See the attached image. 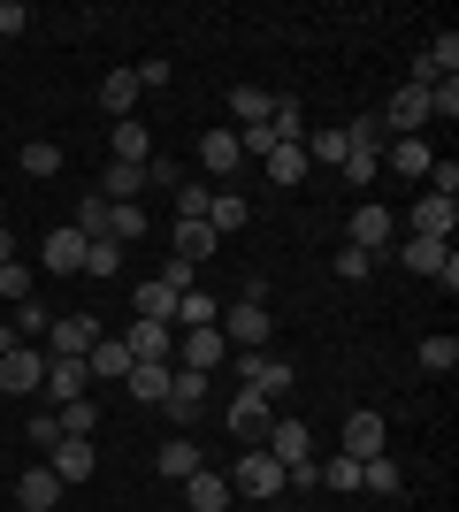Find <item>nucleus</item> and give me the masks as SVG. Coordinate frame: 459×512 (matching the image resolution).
<instances>
[{
    "mask_svg": "<svg viewBox=\"0 0 459 512\" xmlns=\"http://www.w3.org/2000/svg\"><path fill=\"white\" fill-rule=\"evenodd\" d=\"M398 260H406L414 276H429V283H444V291H459V253L444 245V237H406V245H398Z\"/></svg>",
    "mask_w": 459,
    "mask_h": 512,
    "instance_id": "obj_1",
    "label": "nucleus"
},
{
    "mask_svg": "<svg viewBox=\"0 0 459 512\" xmlns=\"http://www.w3.org/2000/svg\"><path fill=\"white\" fill-rule=\"evenodd\" d=\"M230 490L261 497V505H276V497H284V467H276V459L253 444V451H238V467H230Z\"/></svg>",
    "mask_w": 459,
    "mask_h": 512,
    "instance_id": "obj_2",
    "label": "nucleus"
},
{
    "mask_svg": "<svg viewBox=\"0 0 459 512\" xmlns=\"http://www.w3.org/2000/svg\"><path fill=\"white\" fill-rule=\"evenodd\" d=\"M100 337H108V329H100L92 314H62L54 329H46V360H85Z\"/></svg>",
    "mask_w": 459,
    "mask_h": 512,
    "instance_id": "obj_3",
    "label": "nucleus"
},
{
    "mask_svg": "<svg viewBox=\"0 0 459 512\" xmlns=\"http://www.w3.org/2000/svg\"><path fill=\"white\" fill-rule=\"evenodd\" d=\"M222 344H245V352H261L268 344V306L261 299H238V306H222Z\"/></svg>",
    "mask_w": 459,
    "mask_h": 512,
    "instance_id": "obj_4",
    "label": "nucleus"
},
{
    "mask_svg": "<svg viewBox=\"0 0 459 512\" xmlns=\"http://www.w3.org/2000/svg\"><path fill=\"white\" fill-rule=\"evenodd\" d=\"M391 237H398V222H391V207H352V222H345V245H360V253H391Z\"/></svg>",
    "mask_w": 459,
    "mask_h": 512,
    "instance_id": "obj_5",
    "label": "nucleus"
},
{
    "mask_svg": "<svg viewBox=\"0 0 459 512\" xmlns=\"http://www.w3.org/2000/svg\"><path fill=\"white\" fill-rule=\"evenodd\" d=\"M92 467H100V451H92V436H62V444L46 451V474H54V482H92Z\"/></svg>",
    "mask_w": 459,
    "mask_h": 512,
    "instance_id": "obj_6",
    "label": "nucleus"
},
{
    "mask_svg": "<svg viewBox=\"0 0 459 512\" xmlns=\"http://www.w3.org/2000/svg\"><path fill=\"white\" fill-rule=\"evenodd\" d=\"M261 444H268V459L291 474V467H306V459H314V428H306V421H268Z\"/></svg>",
    "mask_w": 459,
    "mask_h": 512,
    "instance_id": "obj_7",
    "label": "nucleus"
},
{
    "mask_svg": "<svg viewBox=\"0 0 459 512\" xmlns=\"http://www.w3.org/2000/svg\"><path fill=\"white\" fill-rule=\"evenodd\" d=\"M375 123H391L398 138H421V123H429V92H421V85H398L391 100H383V115H375Z\"/></svg>",
    "mask_w": 459,
    "mask_h": 512,
    "instance_id": "obj_8",
    "label": "nucleus"
},
{
    "mask_svg": "<svg viewBox=\"0 0 459 512\" xmlns=\"http://www.w3.org/2000/svg\"><path fill=\"white\" fill-rule=\"evenodd\" d=\"M222 360H230L222 329H184V337H176V367H199V375H215Z\"/></svg>",
    "mask_w": 459,
    "mask_h": 512,
    "instance_id": "obj_9",
    "label": "nucleus"
},
{
    "mask_svg": "<svg viewBox=\"0 0 459 512\" xmlns=\"http://www.w3.org/2000/svg\"><path fill=\"white\" fill-rule=\"evenodd\" d=\"M39 383H46V352H39V344H16V352L0 360V390L23 398V390H39Z\"/></svg>",
    "mask_w": 459,
    "mask_h": 512,
    "instance_id": "obj_10",
    "label": "nucleus"
},
{
    "mask_svg": "<svg viewBox=\"0 0 459 512\" xmlns=\"http://www.w3.org/2000/svg\"><path fill=\"white\" fill-rule=\"evenodd\" d=\"M238 375H245V390H261V398H284L291 390V360H276V352H245Z\"/></svg>",
    "mask_w": 459,
    "mask_h": 512,
    "instance_id": "obj_11",
    "label": "nucleus"
},
{
    "mask_svg": "<svg viewBox=\"0 0 459 512\" xmlns=\"http://www.w3.org/2000/svg\"><path fill=\"white\" fill-rule=\"evenodd\" d=\"M276 398H261V390H238V398H230V413H222V421H230V436H245V444H253V436H268V421H276Z\"/></svg>",
    "mask_w": 459,
    "mask_h": 512,
    "instance_id": "obj_12",
    "label": "nucleus"
},
{
    "mask_svg": "<svg viewBox=\"0 0 459 512\" xmlns=\"http://www.w3.org/2000/svg\"><path fill=\"white\" fill-rule=\"evenodd\" d=\"M123 344H131V360H169L176 367V329H169V321H131Z\"/></svg>",
    "mask_w": 459,
    "mask_h": 512,
    "instance_id": "obj_13",
    "label": "nucleus"
},
{
    "mask_svg": "<svg viewBox=\"0 0 459 512\" xmlns=\"http://www.w3.org/2000/svg\"><path fill=\"white\" fill-rule=\"evenodd\" d=\"M39 260H46V276H85V237L77 230H46Z\"/></svg>",
    "mask_w": 459,
    "mask_h": 512,
    "instance_id": "obj_14",
    "label": "nucleus"
},
{
    "mask_svg": "<svg viewBox=\"0 0 459 512\" xmlns=\"http://www.w3.org/2000/svg\"><path fill=\"white\" fill-rule=\"evenodd\" d=\"M85 383H92V375H85V360H46V398H54V406H77V398H85Z\"/></svg>",
    "mask_w": 459,
    "mask_h": 512,
    "instance_id": "obj_15",
    "label": "nucleus"
},
{
    "mask_svg": "<svg viewBox=\"0 0 459 512\" xmlns=\"http://www.w3.org/2000/svg\"><path fill=\"white\" fill-rule=\"evenodd\" d=\"M169 375H176L169 360H131V375H123V383H131L138 406H161V398H169Z\"/></svg>",
    "mask_w": 459,
    "mask_h": 512,
    "instance_id": "obj_16",
    "label": "nucleus"
},
{
    "mask_svg": "<svg viewBox=\"0 0 459 512\" xmlns=\"http://www.w3.org/2000/svg\"><path fill=\"white\" fill-rule=\"evenodd\" d=\"M345 459H383V413H352L345 421Z\"/></svg>",
    "mask_w": 459,
    "mask_h": 512,
    "instance_id": "obj_17",
    "label": "nucleus"
},
{
    "mask_svg": "<svg viewBox=\"0 0 459 512\" xmlns=\"http://www.w3.org/2000/svg\"><path fill=\"white\" fill-rule=\"evenodd\" d=\"M184 497H192V512H230V497H238V490H230V474L199 467V474H184Z\"/></svg>",
    "mask_w": 459,
    "mask_h": 512,
    "instance_id": "obj_18",
    "label": "nucleus"
},
{
    "mask_svg": "<svg viewBox=\"0 0 459 512\" xmlns=\"http://www.w3.org/2000/svg\"><path fill=\"white\" fill-rule=\"evenodd\" d=\"M452 222H459V199H414V237H444L452 245Z\"/></svg>",
    "mask_w": 459,
    "mask_h": 512,
    "instance_id": "obj_19",
    "label": "nucleus"
},
{
    "mask_svg": "<svg viewBox=\"0 0 459 512\" xmlns=\"http://www.w3.org/2000/svg\"><path fill=\"white\" fill-rule=\"evenodd\" d=\"M238 161H245L238 130H207V138H199V169H207V176H230Z\"/></svg>",
    "mask_w": 459,
    "mask_h": 512,
    "instance_id": "obj_20",
    "label": "nucleus"
},
{
    "mask_svg": "<svg viewBox=\"0 0 459 512\" xmlns=\"http://www.w3.org/2000/svg\"><path fill=\"white\" fill-rule=\"evenodd\" d=\"M85 375H100V383H123V375H131V344L123 337H100L85 352Z\"/></svg>",
    "mask_w": 459,
    "mask_h": 512,
    "instance_id": "obj_21",
    "label": "nucleus"
},
{
    "mask_svg": "<svg viewBox=\"0 0 459 512\" xmlns=\"http://www.w3.org/2000/svg\"><path fill=\"white\" fill-rule=\"evenodd\" d=\"M100 107H108L115 123H131V115H138V77H131V69H108V77H100Z\"/></svg>",
    "mask_w": 459,
    "mask_h": 512,
    "instance_id": "obj_22",
    "label": "nucleus"
},
{
    "mask_svg": "<svg viewBox=\"0 0 459 512\" xmlns=\"http://www.w3.org/2000/svg\"><path fill=\"white\" fill-rule=\"evenodd\" d=\"M138 192H146V169H131V161H108V176H100V199H108V207H138Z\"/></svg>",
    "mask_w": 459,
    "mask_h": 512,
    "instance_id": "obj_23",
    "label": "nucleus"
},
{
    "mask_svg": "<svg viewBox=\"0 0 459 512\" xmlns=\"http://www.w3.org/2000/svg\"><path fill=\"white\" fill-rule=\"evenodd\" d=\"M199 222H207L215 237H230V230H245V222H253V207H245L238 192H207V214H199Z\"/></svg>",
    "mask_w": 459,
    "mask_h": 512,
    "instance_id": "obj_24",
    "label": "nucleus"
},
{
    "mask_svg": "<svg viewBox=\"0 0 459 512\" xmlns=\"http://www.w3.org/2000/svg\"><path fill=\"white\" fill-rule=\"evenodd\" d=\"M222 321V306L207 299V291H176V306H169V329H215Z\"/></svg>",
    "mask_w": 459,
    "mask_h": 512,
    "instance_id": "obj_25",
    "label": "nucleus"
},
{
    "mask_svg": "<svg viewBox=\"0 0 459 512\" xmlns=\"http://www.w3.org/2000/svg\"><path fill=\"white\" fill-rule=\"evenodd\" d=\"M16 505H23V512H54V505H62V482H54L46 467L16 474Z\"/></svg>",
    "mask_w": 459,
    "mask_h": 512,
    "instance_id": "obj_26",
    "label": "nucleus"
},
{
    "mask_svg": "<svg viewBox=\"0 0 459 512\" xmlns=\"http://www.w3.org/2000/svg\"><path fill=\"white\" fill-rule=\"evenodd\" d=\"M268 107H276V92H261V85H230V123H238V130H261V123H268Z\"/></svg>",
    "mask_w": 459,
    "mask_h": 512,
    "instance_id": "obj_27",
    "label": "nucleus"
},
{
    "mask_svg": "<svg viewBox=\"0 0 459 512\" xmlns=\"http://www.w3.org/2000/svg\"><path fill=\"white\" fill-rule=\"evenodd\" d=\"M108 161H131V169H146L153 161V138H146V123H115V138H108Z\"/></svg>",
    "mask_w": 459,
    "mask_h": 512,
    "instance_id": "obj_28",
    "label": "nucleus"
},
{
    "mask_svg": "<svg viewBox=\"0 0 459 512\" xmlns=\"http://www.w3.org/2000/svg\"><path fill=\"white\" fill-rule=\"evenodd\" d=\"M261 169H268V184H284V192H291V184H306V153L299 146H268Z\"/></svg>",
    "mask_w": 459,
    "mask_h": 512,
    "instance_id": "obj_29",
    "label": "nucleus"
},
{
    "mask_svg": "<svg viewBox=\"0 0 459 512\" xmlns=\"http://www.w3.org/2000/svg\"><path fill=\"white\" fill-rule=\"evenodd\" d=\"M299 153H306V169H314V161H322V169H337V161H345V130H306L299 138Z\"/></svg>",
    "mask_w": 459,
    "mask_h": 512,
    "instance_id": "obj_30",
    "label": "nucleus"
},
{
    "mask_svg": "<svg viewBox=\"0 0 459 512\" xmlns=\"http://www.w3.org/2000/svg\"><path fill=\"white\" fill-rule=\"evenodd\" d=\"M131 306H138V321H169L176 291H169V283H161V276H146V283H138V291H131Z\"/></svg>",
    "mask_w": 459,
    "mask_h": 512,
    "instance_id": "obj_31",
    "label": "nucleus"
},
{
    "mask_svg": "<svg viewBox=\"0 0 459 512\" xmlns=\"http://www.w3.org/2000/svg\"><path fill=\"white\" fill-rule=\"evenodd\" d=\"M215 245H222V237L207 230L199 214H192V222H176V260H207V253H215Z\"/></svg>",
    "mask_w": 459,
    "mask_h": 512,
    "instance_id": "obj_32",
    "label": "nucleus"
},
{
    "mask_svg": "<svg viewBox=\"0 0 459 512\" xmlns=\"http://www.w3.org/2000/svg\"><path fill=\"white\" fill-rule=\"evenodd\" d=\"M268 130H276V146H299V138H306V107L276 100V107H268Z\"/></svg>",
    "mask_w": 459,
    "mask_h": 512,
    "instance_id": "obj_33",
    "label": "nucleus"
},
{
    "mask_svg": "<svg viewBox=\"0 0 459 512\" xmlns=\"http://www.w3.org/2000/svg\"><path fill=\"white\" fill-rule=\"evenodd\" d=\"M429 161H437V146H429V138H398V146H391V169H398V176H429Z\"/></svg>",
    "mask_w": 459,
    "mask_h": 512,
    "instance_id": "obj_34",
    "label": "nucleus"
},
{
    "mask_svg": "<svg viewBox=\"0 0 459 512\" xmlns=\"http://www.w3.org/2000/svg\"><path fill=\"white\" fill-rule=\"evenodd\" d=\"M161 474H169V482L199 474V444H192V436H169V444H161Z\"/></svg>",
    "mask_w": 459,
    "mask_h": 512,
    "instance_id": "obj_35",
    "label": "nucleus"
},
{
    "mask_svg": "<svg viewBox=\"0 0 459 512\" xmlns=\"http://www.w3.org/2000/svg\"><path fill=\"white\" fill-rule=\"evenodd\" d=\"M108 237L123 245V253H131L138 237H146V207H108Z\"/></svg>",
    "mask_w": 459,
    "mask_h": 512,
    "instance_id": "obj_36",
    "label": "nucleus"
},
{
    "mask_svg": "<svg viewBox=\"0 0 459 512\" xmlns=\"http://www.w3.org/2000/svg\"><path fill=\"white\" fill-rule=\"evenodd\" d=\"M421 367H429V375H452L459 367V337L452 329H444V337H421Z\"/></svg>",
    "mask_w": 459,
    "mask_h": 512,
    "instance_id": "obj_37",
    "label": "nucleus"
},
{
    "mask_svg": "<svg viewBox=\"0 0 459 512\" xmlns=\"http://www.w3.org/2000/svg\"><path fill=\"white\" fill-rule=\"evenodd\" d=\"M85 276H123V245L115 237H92L85 245Z\"/></svg>",
    "mask_w": 459,
    "mask_h": 512,
    "instance_id": "obj_38",
    "label": "nucleus"
},
{
    "mask_svg": "<svg viewBox=\"0 0 459 512\" xmlns=\"http://www.w3.org/2000/svg\"><path fill=\"white\" fill-rule=\"evenodd\" d=\"M16 161H23V176H54V169H62V146H54V138H31Z\"/></svg>",
    "mask_w": 459,
    "mask_h": 512,
    "instance_id": "obj_39",
    "label": "nucleus"
},
{
    "mask_svg": "<svg viewBox=\"0 0 459 512\" xmlns=\"http://www.w3.org/2000/svg\"><path fill=\"white\" fill-rule=\"evenodd\" d=\"M375 169H383V153H345V161H337V176H345L352 192H368V184H375Z\"/></svg>",
    "mask_w": 459,
    "mask_h": 512,
    "instance_id": "obj_40",
    "label": "nucleus"
},
{
    "mask_svg": "<svg viewBox=\"0 0 459 512\" xmlns=\"http://www.w3.org/2000/svg\"><path fill=\"white\" fill-rule=\"evenodd\" d=\"M329 268H337L345 283H360V276H375L383 260H375V253H360V245H337V260H329Z\"/></svg>",
    "mask_w": 459,
    "mask_h": 512,
    "instance_id": "obj_41",
    "label": "nucleus"
},
{
    "mask_svg": "<svg viewBox=\"0 0 459 512\" xmlns=\"http://www.w3.org/2000/svg\"><path fill=\"white\" fill-rule=\"evenodd\" d=\"M360 490H375V497H398V467H391V459H360Z\"/></svg>",
    "mask_w": 459,
    "mask_h": 512,
    "instance_id": "obj_42",
    "label": "nucleus"
},
{
    "mask_svg": "<svg viewBox=\"0 0 459 512\" xmlns=\"http://www.w3.org/2000/svg\"><path fill=\"white\" fill-rule=\"evenodd\" d=\"M345 146L352 153H383V123H375V115H352V123H345Z\"/></svg>",
    "mask_w": 459,
    "mask_h": 512,
    "instance_id": "obj_43",
    "label": "nucleus"
},
{
    "mask_svg": "<svg viewBox=\"0 0 459 512\" xmlns=\"http://www.w3.org/2000/svg\"><path fill=\"white\" fill-rule=\"evenodd\" d=\"M62 413V436H92V428H100V406H92V398H77V406H54Z\"/></svg>",
    "mask_w": 459,
    "mask_h": 512,
    "instance_id": "obj_44",
    "label": "nucleus"
},
{
    "mask_svg": "<svg viewBox=\"0 0 459 512\" xmlns=\"http://www.w3.org/2000/svg\"><path fill=\"white\" fill-rule=\"evenodd\" d=\"M322 482H329L337 497H345V490H360V459H345V451H337V459L322 467Z\"/></svg>",
    "mask_w": 459,
    "mask_h": 512,
    "instance_id": "obj_45",
    "label": "nucleus"
},
{
    "mask_svg": "<svg viewBox=\"0 0 459 512\" xmlns=\"http://www.w3.org/2000/svg\"><path fill=\"white\" fill-rule=\"evenodd\" d=\"M77 237H108V199H85V207H77Z\"/></svg>",
    "mask_w": 459,
    "mask_h": 512,
    "instance_id": "obj_46",
    "label": "nucleus"
},
{
    "mask_svg": "<svg viewBox=\"0 0 459 512\" xmlns=\"http://www.w3.org/2000/svg\"><path fill=\"white\" fill-rule=\"evenodd\" d=\"M39 329H54V314H46L39 299H23V306H16V344H23V337H39Z\"/></svg>",
    "mask_w": 459,
    "mask_h": 512,
    "instance_id": "obj_47",
    "label": "nucleus"
},
{
    "mask_svg": "<svg viewBox=\"0 0 459 512\" xmlns=\"http://www.w3.org/2000/svg\"><path fill=\"white\" fill-rule=\"evenodd\" d=\"M429 115H444V123L459 115V77H437V85H429Z\"/></svg>",
    "mask_w": 459,
    "mask_h": 512,
    "instance_id": "obj_48",
    "label": "nucleus"
},
{
    "mask_svg": "<svg viewBox=\"0 0 459 512\" xmlns=\"http://www.w3.org/2000/svg\"><path fill=\"white\" fill-rule=\"evenodd\" d=\"M0 299H31V268H23V260H8V268H0Z\"/></svg>",
    "mask_w": 459,
    "mask_h": 512,
    "instance_id": "obj_49",
    "label": "nucleus"
},
{
    "mask_svg": "<svg viewBox=\"0 0 459 512\" xmlns=\"http://www.w3.org/2000/svg\"><path fill=\"white\" fill-rule=\"evenodd\" d=\"M31 444H39V451H54V444H62V413H54V406H46V413H31Z\"/></svg>",
    "mask_w": 459,
    "mask_h": 512,
    "instance_id": "obj_50",
    "label": "nucleus"
},
{
    "mask_svg": "<svg viewBox=\"0 0 459 512\" xmlns=\"http://www.w3.org/2000/svg\"><path fill=\"white\" fill-rule=\"evenodd\" d=\"M429 192H437V199H459V161H429Z\"/></svg>",
    "mask_w": 459,
    "mask_h": 512,
    "instance_id": "obj_51",
    "label": "nucleus"
},
{
    "mask_svg": "<svg viewBox=\"0 0 459 512\" xmlns=\"http://www.w3.org/2000/svg\"><path fill=\"white\" fill-rule=\"evenodd\" d=\"M131 77H138V92H153V85H169V62H161V54H146Z\"/></svg>",
    "mask_w": 459,
    "mask_h": 512,
    "instance_id": "obj_52",
    "label": "nucleus"
},
{
    "mask_svg": "<svg viewBox=\"0 0 459 512\" xmlns=\"http://www.w3.org/2000/svg\"><path fill=\"white\" fill-rule=\"evenodd\" d=\"M146 184H161V192H176V184H184V161H146Z\"/></svg>",
    "mask_w": 459,
    "mask_h": 512,
    "instance_id": "obj_53",
    "label": "nucleus"
},
{
    "mask_svg": "<svg viewBox=\"0 0 459 512\" xmlns=\"http://www.w3.org/2000/svg\"><path fill=\"white\" fill-rule=\"evenodd\" d=\"M23 23H31V8H23V0H0V39H16Z\"/></svg>",
    "mask_w": 459,
    "mask_h": 512,
    "instance_id": "obj_54",
    "label": "nucleus"
},
{
    "mask_svg": "<svg viewBox=\"0 0 459 512\" xmlns=\"http://www.w3.org/2000/svg\"><path fill=\"white\" fill-rule=\"evenodd\" d=\"M8 352H16V329H8V321H0V360H8Z\"/></svg>",
    "mask_w": 459,
    "mask_h": 512,
    "instance_id": "obj_55",
    "label": "nucleus"
},
{
    "mask_svg": "<svg viewBox=\"0 0 459 512\" xmlns=\"http://www.w3.org/2000/svg\"><path fill=\"white\" fill-rule=\"evenodd\" d=\"M8 260H16V237H8V230H0V268H8Z\"/></svg>",
    "mask_w": 459,
    "mask_h": 512,
    "instance_id": "obj_56",
    "label": "nucleus"
},
{
    "mask_svg": "<svg viewBox=\"0 0 459 512\" xmlns=\"http://www.w3.org/2000/svg\"><path fill=\"white\" fill-rule=\"evenodd\" d=\"M261 512H276V505H261Z\"/></svg>",
    "mask_w": 459,
    "mask_h": 512,
    "instance_id": "obj_57",
    "label": "nucleus"
}]
</instances>
